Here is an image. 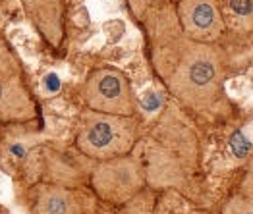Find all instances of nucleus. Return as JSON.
<instances>
[{"instance_id": "1", "label": "nucleus", "mask_w": 253, "mask_h": 214, "mask_svg": "<svg viewBox=\"0 0 253 214\" xmlns=\"http://www.w3.org/2000/svg\"><path fill=\"white\" fill-rule=\"evenodd\" d=\"M151 37L153 66L172 95L195 110H209L222 95V52L190 39L169 8H153L143 18Z\"/></svg>"}, {"instance_id": "2", "label": "nucleus", "mask_w": 253, "mask_h": 214, "mask_svg": "<svg viewBox=\"0 0 253 214\" xmlns=\"http://www.w3.org/2000/svg\"><path fill=\"white\" fill-rule=\"evenodd\" d=\"M137 141V122L133 116H114L85 108L80 116L78 150L97 162L127 156Z\"/></svg>"}, {"instance_id": "3", "label": "nucleus", "mask_w": 253, "mask_h": 214, "mask_svg": "<svg viewBox=\"0 0 253 214\" xmlns=\"http://www.w3.org/2000/svg\"><path fill=\"white\" fill-rule=\"evenodd\" d=\"M37 118V103L27 87L20 58L0 35V122L25 124Z\"/></svg>"}, {"instance_id": "4", "label": "nucleus", "mask_w": 253, "mask_h": 214, "mask_svg": "<svg viewBox=\"0 0 253 214\" xmlns=\"http://www.w3.org/2000/svg\"><path fill=\"white\" fill-rule=\"evenodd\" d=\"M87 108L114 116H133L135 101L126 75L114 68L95 70L84 85Z\"/></svg>"}, {"instance_id": "5", "label": "nucleus", "mask_w": 253, "mask_h": 214, "mask_svg": "<svg viewBox=\"0 0 253 214\" xmlns=\"http://www.w3.org/2000/svg\"><path fill=\"white\" fill-rule=\"evenodd\" d=\"M145 176L139 162L131 156H120L99 162L91 174V185L95 193L108 203L122 205L141 191Z\"/></svg>"}, {"instance_id": "6", "label": "nucleus", "mask_w": 253, "mask_h": 214, "mask_svg": "<svg viewBox=\"0 0 253 214\" xmlns=\"http://www.w3.org/2000/svg\"><path fill=\"white\" fill-rule=\"evenodd\" d=\"M176 16L182 31L199 43H212L224 31V20L216 0H180Z\"/></svg>"}, {"instance_id": "7", "label": "nucleus", "mask_w": 253, "mask_h": 214, "mask_svg": "<svg viewBox=\"0 0 253 214\" xmlns=\"http://www.w3.org/2000/svg\"><path fill=\"white\" fill-rule=\"evenodd\" d=\"M35 29L52 46L64 41V0H20Z\"/></svg>"}, {"instance_id": "8", "label": "nucleus", "mask_w": 253, "mask_h": 214, "mask_svg": "<svg viewBox=\"0 0 253 214\" xmlns=\"http://www.w3.org/2000/svg\"><path fill=\"white\" fill-rule=\"evenodd\" d=\"M37 214H82V203L76 191L44 183L37 193Z\"/></svg>"}, {"instance_id": "9", "label": "nucleus", "mask_w": 253, "mask_h": 214, "mask_svg": "<svg viewBox=\"0 0 253 214\" xmlns=\"http://www.w3.org/2000/svg\"><path fill=\"white\" fill-rule=\"evenodd\" d=\"M230 10L244 27H253V0H228Z\"/></svg>"}, {"instance_id": "10", "label": "nucleus", "mask_w": 253, "mask_h": 214, "mask_svg": "<svg viewBox=\"0 0 253 214\" xmlns=\"http://www.w3.org/2000/svg\"><path fill=\"white\" fill-rule=\"evenodd\" d=\"M222 214H253V199L252 197H232L224 205Z\"/></svg>"}, {"instance_id": "11", "label": "nucleus", "mask_w": 253, "mask_h": 214, "mask_svg": "<svg viewBox=\"0 0 253 214\" xmlns=\"http://www.w3.org/2000/svg\"><path fill=\"white\" fill-rule=\"evenodd\" d=\"M230 149H232V152L238 158H244V156L250 154L252 143L248 141V137L242 131H234L232 135H230Z\"/></svg>"}, {"instance_id": "12", "label": "nucleus", "mask_w": 253, "mask_h": 214, "mask_svg": "<svg viewBox=\"0 0 253 214\" xmlns=\"http://www.w3.org/2000/svg\"><path fill=\"white\" fill-rule=\"evenodd\" d=\"M159 2H161V0H127V4H129V8H131L133 16L139 18V20H143L153 8H157Z\"/></svg>"}, {"instance_id": "13", "label": "nucleus", "mask_w": 253, "mask_h": 214, "mask_svg": "<svg viewBox=\"0 0 253 214\" xmlns=\"http://www.w3.org/2000/svg\"><path fill=\"white\" fill-rule=\"evenodd\" d=\"M42 85L46 87V91H48V93H56V91L60 89V79H58V75H56V73H48V75L44 77Z\"/></svg>"}, {"instance_id": "14", "label": "nucleus", "mask_w": 253, "mask_h": 214, "mask_svg": "<svg viewBox=\"0 0 253 214\" xmlns=\"http://www.w3.org/2000/svg\"><path fill=\"white\" fill-rule=\"evenodd\" d=\"M157 105H159V97H157V95H151V97H149V101H145V103H143V107L147 108V110L157 108Z\"/></svg>"}, {"instance_id": "15", "label": "nucleus", "mask_w": 253, "mask_h": 214, "mask_svg": "<svg viewBox=\"0 0 253 214\" xmlns=\"http://www.w3.org/2000/svg\"><path fill=\"white\" fill-rule=\"evenodd\" d=\"M193 214H209V213H193Z\"/></svg>"}, {"instance_id": "16", "label": "nucleus", "mask_w": 253, "mask_h": 214, "mask_svg": "<svg viewBox=\"0 0 253 214\" xmlns=\"http://www.w3.org/2000/svg\"><path fill=\"white\" fill-rule=\"evenodd\" d=\"M178 2H180V0H178Z\"/></svg>"}]
</instances>
